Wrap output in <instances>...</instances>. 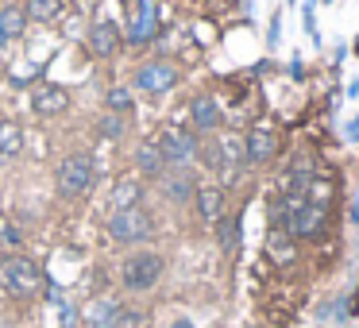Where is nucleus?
Segmentation results:
<instances>
[{
	"mask_svg": "<svg viewBox=\"0 0 359 328\" xmlns=\"http://www.w3.org/2000/svg\"><path fill=\"white\" fill-rule=\"evenodd\" d=\"M43 289H47V274H43V266L35 259L20 255V251L0 259V294L4 297H12V301H32Z\"/></svg>",
	"mask_w": 359,
	"mask_h": 328,
	"instance_id": "1",
	"label": "nucleus"
},
{
	"mask_svg": "<svg viewBox=\"0 0 359 328\" xmlns=\"http://www.w3.org/2000/svg\"><path fill=\"white\" fill-rule=\"evenodd\" d=\"M97 186V163L93 155H86V151H70V155H62V163L55 166V189L62 201H81V197H89Z\"/></svg>",
	"mask_w": 359,
	"mask_h": 328,
	"instance_id": "2",
	"label": "nucleus"
},
{
	"mask_svg": "<svg viewBox=\"0 0 359 328\" xmlns=\"http://www.w3.org/2000/svg\"><path fill=\"white\" fill-rule=\"evenodd\" d=\"M104 228H109V235L120 243V247H135V243L155 240V217H151L143 205H135V209H116V212H109Z\"/></svg>",
	"mask_w": 359,
	"mask_h": 328,
	"instance_id": "3",
	"label": "nucleus"
},
{
	"mask_svg": "<svg viewBox=\"0 0 359 328\" xmlns=\"http://www.w3.org/2000/svg\"><path fill=\"white\" fill-rule=\"evenodd\" d=\"M163 274H166V259L158 255V251H132V255L120 263V282H124V289H132V294L155 289L158 282H163Z\"/></svg>",
	"mask_w": 359,
	"mask_h": 328,
	"instance_id": "4",
	"label": "nucleus"
},
{
	"mask_svg": "<svg viewBox=\"0 0 359 328\" xmlns=\"http://www.w3.org/2000/svg\"><path fill=\"white\" fill-rule=\"evenodd\" d=\"M178 81H182V70L170 58H147V62L135 66V89L147 97L170 93V89H178Z\"/></svg>",
	"mask_w": 359,
	"mask_h": 328,
	"instance_id": "5",
	"label": "nucleus"
},
{
	"mask_svg": "<svg viewBox=\"0 0 359 328\" xmlns=\"http://www.w3.org/2000/svg\"><path fill=\"white\" fill-rule=\"evenodd\" d=\"M155 143H158V151H163L166 166H194L197 163V143H201V135L186 132V128H163Z\"/></svg>",
	"mask_w": 359,
	"mask_h": 328,
	"instance_id": "6",
	"label": "nucleus"
},
{
	"mask_svg": "<svg viewBox=\"0 0 359 328\" xmlns=\"http://www.w3.org/2000/svg\"><path fill=\"white\" fill-rule=\"evenodd\" d=\"M278 151H282V139L274 128L266 124L248 128V135H243V166H271L278 158Z\"/></svg>",
	"mask_w": 359,
	"mask_h": 328,
	"instance_id": "7",
	"label": "nucleus"
},
{
	"mask_svg": "<svg viewBox=\"0 0 359 328\" xmlns=\"http://www.w3.org/2000/svg\"><path fill=\"white\" fill-rule=\"evenodd\" d=\"M158 35V8L151 0H132L128 4V47H147L151 39Z\"/></svg>",
	"mask_w": 359,
	"mask_h": 328,
	"instance_id": "8",
	"label": "nucleus"
},
{
	"mask_svg": "<svg viewBox=\"0 0 359 328\" xmlns=\"http://www.w3.org/2000/svg\"><path fill=\"white\" fill-rule=\"evenodd\" d=\"M120 47H124V35H120V27L112 24V20H93L86 32V50L93 58H101V62H109V58L120 55Z\"/></svg>",
	"mask_w": 359,
	"mask_h": 328,
	"instance_id": "9",
	"label": "nucleus"
},
{
	"mask_svg": "<svg viewBox=\"0 0 359 328\" xmlns=\"http://www.w3.org/2000/svg\"><path fill=\"white\" fill-rule=\"evenodd\" d=\"M70 89L66 86H58V81H39V86L32 89V112L39 120H55V116H62L66 109H70Z\"/></svg>",
	"mask_w": 359,
	"mask_h": 328,
	"instance_id": "10",
	"label": "nucleus"
},
{
	"mask_svg": "<svg viewBox=\"0 0 359 328\" xmlns=\"http://www.w3.org/2000/svg\"><path fill=\"white\" fill-rule=\"evenodd\" d=\"M158 186H163V197H166L170 205H189L201 182L189 174V166H166L163 178H158Z\"/></svg>",
	"mask_w": 359,
	"mask_h": 328,
	"instance_id": "11",
	"label": "nucleus"
},
{
	"mask_svg": "<svg viewBox=\"0 0 359 328\" xmlns=\"http://www.w3.org/2000/svg\"><path fill=\"white\" fill-rule=\"evenodd\" d=\"M189 120H194L197 135H212V132H220V124H224V112H220V104L212 101L209 93H197L194 101H189Z\"/></svg>",
	"mask_w": 359,
	"mask_h": 328,
	"instance_id": "12",
	"label": "nucleus"
},
{
	"mask_svg": "<svg viewBox=\"0 0 359 328\" xmlns=\"http://www.w3.org/2000/svg\"><path fill=\"white\" fill-rule=\"evenodd\" d=\"M194 205H197V217L205 220V224H217L220 217L228 212V193H224V186H197V193H194Z\"/></svg>",
	"mask_w": 359,
	"mask_h": 328,
	"instance_id": "13",
	"label": "nucleus"
},
{
	"mask_svg": "<svg viewBox=\"0 0 359 328\" xmlns=\"http://www.w3.org/2000/svg\"><path fill=\"white\" fill-rule=\"evenodd\" d=\"M124 305L116 301V297H93L86 309V324L89 328H120L124 324Z\"/></svg>",
	"mask_w": 359,
	"mask_h": 328,
	"instance_id": "14",
	"label": "nucleus"
},
{
	"mask_svg": "<svg viewBox=\"0 0 359 328\" xmlns=\"http://www.w3.org/2000/svg\"><path fill=\"white\" fill-rule=\"evenodd\" d=\"M132 163H135V174H140V178H155V182L163 178V170H166L163 151H158V143H151V139H143L140 147H135Z\"/></svg>",
	"mask_w": 359,
	"mask_h": 328,
	"instance_id": "15",
	"label": "nucleus"
},
{
	"mask_svg": "<svg viewBox=\"0 0 359 328\" xmlns=\"http://www.w3.org/2000/svg\"><path fill=\"white\" fill-rule=\"evenodd\" d=\"M266 255H271L274 266H294L297 263V240L290 232H282V228H271V235H266Z\"/></svg>",
	"mask_w": 359,
	"mask_h": 328,
	"instance_id": "16",
	"label": "nucleus"
},
{
	"mask_svg": "<svg viewBox=\"0 0 359 328\" xmlns=\"http://www.w3.org/2000/svg\"><path fill=\"white\" fill-rule=\"evenodd\" d=\"M109 205H112V212H116V209H135V205H143V178H135V174H124V178L112 186Z\"/></svg>",
	"mask_w": 359,
	"mask_h": 328,
	"instance_id": "17",
	"label": "nucleus"
},
{
	"mask_svg": "<svg viewBox=\"0 0 359 328\" xmlns=\"http://www.w3.org/2000/svg\"><path fill=\"white\" fill-rule=\"evenodd\" d=\"M20 8H24L27 24H43V27H50V24H58V20H62L66 4H62V0H24Z\"/></svg>",
	"mask_w": 359,
	"mask_h": 328,
	"instance_id": "18",
	"label": "nucleus"
},
{
	"mask_svg": "<svg viewBox=\"0 0 359 328\" xmlns=\"http://www.w3.org/2000/svg\"><path fill=\"white\" fill-rule=\"evenodd\" d=\"M217 151H220V163H224V174L228 170H240L243 166V135L236 132H217Z\"/></svg>",
	"mask_w": 359,
	"mask_h": 328,
	"instance_id": "19",
	"label": "nucleus"
},
{
	"mask_svg": "<svg viewBox=\"0 0 359 328\" xmlns=\"http://www.w3.org/2000/svg\"><path fill=\"white\" fill-rule=\"evenodd\" d=\"M20 155H24V128L16 120H0V158L12 163Z\"/></svg>",
	"mask_w": 359,
	"mask_h": 328,
	"instance_id": "20",
	"label": "nucleus"
},
{
	"mask_svg": "<svg viewBox=\"0 0 359 328\" xmlns=\"http://www.w3.org/2000/svg\"><path fill=\"white\" fill-rule=\"evenodd\" d=\"M0 32H4V39H8V43L24 39L27 16H24V8H20V4H4V8H0Z\"/></svg>",
	"mask_w": 359,
	"mask_h": 328,
	"instance_id": "21",
	"label": "nucleus"
},
{
	"mask_svg": "<svg viewBox=\"0 0 359 328\" xmlns=\"http://www.w3.org/2000/svg\"><path fill=\"white\" fill-rule=\"evenodd\" d=\"M104 112L132 116V112H135V89H128V86H109V89H104Z\"/></svg>",
	"mask_w": 359,
	"mask_h": 328,
	"instance_id": "22",
	"label": "nucleus"
},
{
	"mask_svg": "<svg viewBox=\"0 0 359 328\" xmlns=\"http://www.w3.org/2000/svg\"><path fill=\"white\" fill-rule=\"evenodd\" d=\"M93 128H97V135H101V139H120V135L128 132V116H116V112H101Z\"/></svg>",
	"mask_w": 359,
	"mask_h": 328,
	"instance_id": "23",
	"label": "nucleus"
},
{
	"mask_svg": "<svg viewBox=\"0 0 359 328\" xmlns=\"http://www.w3.org/2000/svg\"><path fill=\"white\" fill-rule=\"evenodd\" d=\"M212 228L220 232V247H224V251L240 247V217H228V212H224V217H220Z\"/></svg>",
	"mask_w": 359,
	"mask_h": 328,
	"instance_id": "24",
	"label": "nucleus"
},
{
	"mask_svg": "<svg viewBox=\"0 0 359 328\" xmlns=\"http://www.w3.org/2000/svg\"><path fill=\"white\" fill-rule=\"evenodd\" d=\"M317 8H320L317 0H305V4H302V27H305V35H309V39L320 47V32H317Z\"/></svg>",
	"mask_w": 359,
	"mask_h": 328,
	"instance_id": "25",
	"label": "nucleus"
},
{
	"mask_svg": "<svg viewBox=\"0 0 359 328\" xmlns=\"http://www.w3.org/2000/svg\"><path fill=\"white\" fill-rule=\"evenodd\" d=\"M282 43V12L271 16V27H266V47H278Z\"/></svg>",
	"mask_w": 359,
	"mask_h": 328,
	"instance_id": "26",
	"label": "nucleus"
},
{
	"mask_svg": "<svg viewBox=\"0 0 359 328\" xmlns=\"http://www.w3.org/2000/svg\"><path fill=\"white\" fill-rule=\"evenodd\" d=\"M348 58V43H336V50H332V62H336V70H340V62Z\"/></svg>",
	"mask_w": 359,
	"mask_h": 328,
	"instance_id": "27",
	"label": "nucleus"
},
{
	"mask_svg": "<svg viewBox=\"0 0 359 328\" xmlns=\"http://www.w3.org/2000/svg\"><path fill=\"white\" fill-rule=\"evenodd\" d=\"M348 143H359V116L348 124Z\"/></svg>",
	"mask_w": 359,
	"mask_h": 328,
	"instance_id": "28",
	"label": "nucleus"
},
{
	"mask_svg": "<svg viewBox=\"0 0 359 328\" xmlns=\"http://www.w3.org/2000/svg\"><path fill=\"white\" fill-rule=\"evenodd\" d=\"M351 224H359V197L351 201Z\"/></svg>",
	"mask_w": 359,
	"mask_h": 328,
	"instance_id": "29",
	"label": "nucleus"
},
{
	"mask_svg": "<svg viewBox=\"0 0 359 328\" xmlns=\"http://www.w3.org/2000/svg\"><path fill=\"white\" fill-rule=\"evenodd\" d=\"M348 55H355V58H359V35H351V47H348Z\"/></svg>",
	"mask_w": 359,
	"mask_h": 328,
	"instance_id": "30",
	"label": "nucleus"
},
{
	"mask_svg": "<svg viewBox=\"0 0 359 328\" xmlns=\"http://www.w3.org/2000/svg\"><path fill=\"white\" fill-rule=\"evenodd\" d=\"M170 328H194V324H189V320H174Z\"/></svg>",
	"mask_w": 359,
	"mask_h": 328,
	"instance_id": "31",
	"label": "nucleus"
},
{
	"mask_svg": "<svg viewBox=\"0 0 359 328\" xmlns=\"http://www.w3.org/2000/svg\"><path fill=\"white\" fill-rule=\"evenodd\" d=\"M0 47H8V39H4V32H0Z\"/></svg>",
	"mask_w": 359,
	"mask_h": 328,
	"instance_id": "32",
	"label": "nucleus"
},
{
	"mask_svg": "<svg viewBox=\"0 0 359 328\" xmlns=\"http://www.w3.org/2000/svg\"><path fill=\"white\" fill-rule=\"evenodd\" d=\"M317 4H336V0H317Z\"/></svg>",
	"mask_w": 359,
	"mask_h": 328,
	"instance_id": "33",
	"label": "nucleus"
}]
</instances>
